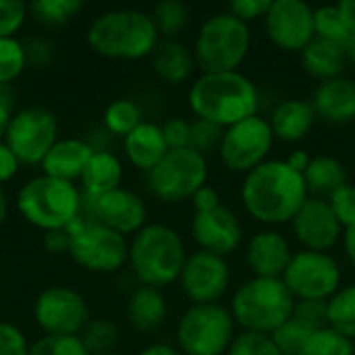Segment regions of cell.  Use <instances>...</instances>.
<instances>
[{"label":"cell","instance_id":"cell-1","mask_svg":"<svg viewBox=\"0 0 355 355\" xmlns=\"http://www.w3.org/2000/svg\"><path fill=\"white\" fill-rule=\"evenodd\" d=\"M308 198L304 175L293 171L285 160L268 158L264 164L243 175L239 187L245 214L270 229L291 225Z\"/></svg>","mask_w":355,"mask_h":355},{"label":"cell","instance_id":"cell-2","mask_svg":"<svg viewBox=\"0 0 355 355\" xmlns=\"http://www.w3.org/2000/svg\"><path fill=\"white\" fill-rule=\"evenodd\" d=\"M187 104L196 119L229 129L258 114L260 92L241 71L202 73L189 85Z\"/></svg>","mask_w":355,"mask_h":355},{"label":"cell","instance_id":"cell-3","mask_svg":"<svg viewBox=\"0 0 355 355\" xmlns=\"http://www.w3.org/2000/svg\"><path fill=\"white\" fill-rule=\"evenodd\" d=\"M85 42L102 58L133 62L154 54L160 44V33L146 10L108 8L89 21Z\"/></svg>","mask_w":355,"mask_h":355},{"label":"cell","instance_id":"cell-4","mask_svg":"<svg viewBox=\"0 0 355 355\" xmlns=\"http://www.w3.org/2000/svg\"><path fill=\"white\" fill-rule=\"evenodd\" d=\"M83 200L79 183L37 173L17 189L15 208L27 225L42 233L69 231L83 214Z\"/></svg>","mask_w":355,"mask_h":355},{"label":"cell","instance_id":"cell-5","mask_svg":"<svg viewBox=\"0 0 355 355\" xmlns=\"http://www.w3.org/2000/svg\"><path fill=\"white\" fill-rule=\"evenodd\" d=\"M189 252L181 233L164 223H148L129 239L127 268L139 285L164 289L179 283Z\"/></svg>","mask_w":355,"mask_h":355},{"label":"cell","instance_id":"cell-6","mask_svg":"<svg viewBox=\"0 0 355 355\" xmlns=\"http://www.w3.org/2000/svg\"><path fill=\"white\" fill-rule=\"evenodd\" d=\"M295 300L283 279L252 277L231 297L229 310L239 331L272 335L293 316Z\"/></svg>","mask_w":355,"mask_h":355},{"label":"cell","instance_id":"cell-7","mask_svg":"<svg viewBox=\"0 0 355 355\" xmlns=\"http://www.w3.org/2000/svg\"><path fill=\"white\" fill-rule=\"evenodd\" d=\"M252 48V29L229 10L206 17L193 40V58L202 73L239 71Z\"/></svg>","mask_w":355,"mask_h":355},{"label":"cell","instance_id":"cell-8","mask_svg":"<svg viewBox=\"0 0 355 355\" xmlns=\"http://www.w3.org/2000/svg\"><path fill=\"white\" fill-rule=\"evenodd\" d=\"M237 324L229 306L189 304L175 329L177 349L183 355H227Z\"/></svg>","mask_w":355,"mask_h":355},{"label":"cell","instance_id":"cell-9","mask_svg":"<svg viewBox=\"0 0 355 355\" xmlns=\"http://www.w3.org/2000/svg\"><path fill=\"white\" fill-rule=\"evenodd\" d=\"M208 156L193 148L168 150L166 156L146 175V187L162 204H183L208 185Z\"/></svg>","mask_w":355,"mask_h":355},{"label":"cell","instance_id":"cell-10","mask_svg":"<svg viewBox=\"0 0 355 355\" xmlns=\"http://www.w3.org/2000/svg\"><path fill=\"white\" fill-rule=\"evenodd\" d=\"M71 260L94 275H116L127 266L129 239L96 220L79 218L71 229Z\"/></svg>","mask_w":355,"mask_h":355},{"label":"cell","instance_id":"cell-11","mask_svg":"<svg viewBox=\"0 0 355 355\" xmlns=\"http://www.w3.org/2000/svg\"><path fill=\"white\" fill-rule=\"evenodd\" d=\"M58 116L48 106L31 104L17 108L2 139L21 166H40L50 148L58 141Z\"/></svg>","mask_w":355,"mask_h":355},{"label":"cell","instance_id":"cell-12","mask_svg":"<svg viewBox=\"0 0 355 355\" xmlns=\"http://www.w3.org/2000/svg\"><path fill=\"white\" fill-rule=\"evenodd\" d=\"M281 279L295 302H329L343 287L341 266L329 252H295Z\"/></svg>","mask_w":355,"mask_h":355},{"label":"cell","instance_id":"cell-13","mask_svg":"<svg viewBox=\"0 0 355 355\" xmlns=\"http://www.w3.org/2000/svg\"><path fill=\"white\" fill-rule=\"evenodd\" d=\"M31 316L44 335L79 337L92 320V310L83 293L67 285H50L33 300Z\"/></svg>","mask_w":355,"mask_h":355},{"label":"cell","instance_id":"cell-14","mask_svg":"<svg viewBox=\"0 0 355 355\" xmlns=\"http://www.w3.org/2000/svg\"><path fill=\"white\" fill-rule=\"evenodd\" d=\"M275 139L268 119L256 114L225 129L216 154L227 171L248 175L268 160Z\"/></svg>","mask_w":355,"mask_h":355},{"label":"cell","instance_id":"cell-15","mask_svg":"<svg viewBox=\"0 0 355 355\" xmlns=\"http://www.w3.org/2000/svg\"><path fill=\"white\" fill-rule=\"evenodd\" d=\"M81 218L96 220L131 239L148 225V204L137 191L119 187L98 198H85Z\"/></svg>","mask_w":355,"mask_h":355},{"label":"cell","instance_id":"cell-16","mask_svg":"<svg viewBox=\"0 0 355 355\" xmlns=\"http://www.w3.org/2000/svg\"><path fill=\"white\" fill-rule=\"evenodd\" d=\"M264 31L279 50L302 54L316 37L314 6L304 0H272L264 17Z\"/></svg>","mask_w":355,"mask_h":355},{"label":"cell","instance_id":"cell-17","mask_svg":"<svg viewBox=\"0 0 355 355\" xmlns=\"http://www.w3.org/2000/svg\"><path fill=\"white\" fill-rule=\"evenodd\" d=\"M231 285L227 258L196 250L187 256L179 277V287L189 304H220Z\"/></svg>","mask_w":355,"mask_h":355},{"label":"cell","instance_id":"cell-18","mask_svg":"<svg viewBox=\"0 0 355 355\" xmlns=\"http://www.w3.org/2000/svg\"><path fill=\"white\" fill-rule=\"evenodd\" d=\"M291 231L302 250L331 254V250L341 243L345 229L333 214L327 200L310 196L291 220Z\"/></svg>","mask_w":355,"mask_h":355},{"label":"cell","instance_id":"cell-19","mask_svg":"<svg viewBox=\"0 0 355 355\" xmlns=\"http://www.w3.org/2000/svg\"><path fill=\"white\" fill-rule=\"evenodd\" d=\"M191 237L204 252L216 256H231L243 241V225L239 216L225 204L210 212H193Z\"/></svg>","mask_w":355,"mask_h":355},{"label":"cell","instance_id":"cell-20","mask_svg":"<svg viewBox=\"0 0 355 355\" xmlns=\"http://www.w3.org/2000/svg\"><path fill=\"white\" fill-rule=\"evenodd\" d=\"M291 241L279 229L264 227L254 233L245 245V264L252 277L281 279L293 258Z\"/></svg>","mask_w":355,"mask_h":355},{"label":"cell","instance_id":"cell-21","mask_svg":"<svg viewBox=\"0 0 355 355\" xmlns=\"http://www.w3.org/2000/svg\"><path fill=\"white\" fill-rule=\"evenodd\" d=\"M316 116L333 125H347L355 121V79L337 77L318 83L312 96Z\"/></svg>","mask_w":355,"mask_h":355},{"label":"cell","instance_id":"cell-22","mask_svg":"<svg viewBox=\"0 0 355 355\" xmlns=\"http://www.w3.org/2000/svg\"><path fill=\"white\" fill-rule=\"evenodd\" d=\"M94 154V148L87 144L85 137H58V141L50 148L46 158L40 164V173L79 183L89 158Z\"/></svg>","mask_w":355,"mask_h":355},{"label":"cell","instance_id":"cell-23","mask_svg":"<svg viewBox=\"0 0 355 355\" xmlns=\"http://www.w3.org/2000/svg\"><path fill=\"white\" fill-rule=\"evenodd\" d=\"M121 144L125 160L144 175H148L168 152L162 125L152 121H144L125 139H121Z\"/></svg>","mask_w":355,"mask_h":355},{"label":"cell","instance_id":"cell-24","mask_svg":"<svg viewBox=\"0 0 355 355\" xmlns=\"http://www.w3.org/2000/svg\"><path fill=\"white\" fill-rule=\"evenodd\" d=\"M125 314L133 331L141 335L156 333L168 316V304L162 289L137 285L127 297Z\"/></svg>","mask_w":355,"mask_h":355},{"label":"cell","instance_id":"cell-25","mask_svg":"<svg viewBox=\"0 0 355 355\" xmlns=\"http://www.w3.org/2000/svg\"><path fill=\"white\" fill-rule=\"evenodd\" d=\"M314 121L316 112L312 102H306L302 98H289L279 102L268 116L275 137L287 144L304 141L310 135Z\"/></svg>","mask_w":355,"mask_h":355},{"label":"cell","instance_id":"cell-26","mask_svg":"<svg viewBox=\"0 0 355 355\" xmlns=\"http://www.w3.org/2000/svg\"><path fill=\"white\" fill-rule=\"evenodd\" d=\"M123 177L125 166L114 150H94L79 179V187L85 198H98L123 187Z\"/></svg>","mask_w":355,"mask_h":355},{"label":"cell","instance_id":"cell-27","mask_svg":"<svg viewBox=\"0 0 355 355\" xmlns=\"http://www.w3.org/2000/svg\"><path fill=\"white\" fill-rule=\"evenodd\" d=\"M152 71L168 85H183L191 79L198 69L193 50L179 40H160L158 48L150 56Z\"/></svg>","mask_w":355,"mask_h":355},{"label":"cell","instance_id":"cell-28","mask_svg":"<svg viewBox=\"0 0 355 355\" xmlns=\"http://www.w3.org/2000/svg\"><path fill=\"white\" fill-rule=\"evenodd\" d=\"M347 62H349L347 48L327 42V40H320V37H314V42L302 52L304 71L310 77L318 79L320 83L329 81V79L343 77Z\"/></svg>","mask_w":355,"mask_h":355},{"label":"cell","instance_id":"cell-29","mask_svg":"<svg viewBox=\"0 0 355 355\" xmlns=\"http://www.w3.org/2000/svg\"><path fill=\"white\" fill-rule=\"evenodd\" d=\"M304 181L308 187V193L312 198H322L327 200L331 193H335L337 189H341L343 185H347V171L345 164L329 154L322 156H314L304 173Z\"/></svg>","mask_w":355,"mask_h":355},{"label":"cell","instance_id":"cell-30","mask_svg":"<svg viewBox=\"0 0 355 355\" xmlns=\"http://www.w3.org/2000/svg\"><path fill=\"white\" fill-rule=\"evenodd\" d=\"M79 12H83V2L79 0H35L29 4V19L46 31L69 25Z\"/></svg>","mask_w":355,"mask_h":355},{"label":"cell","instance_id":"cell-31","mask_svg":"<svg viewBox=\"0 0 355 355\" xmlns=\"http://www.w3.org/2000/svg\"><path fill=\"white\" fill-rule=\"evenodd\" d=\"M141 123H144V110L131 98H116V100H112L104 108V114H102V127L114 139H125Z\"/></svg>","mask_w":355,"mask_h":355},{"label":"cell","instance_id":"cell-32","mask_svg":"<svg viewBox=\"0 0 355 355\" xmlns=\"http://www.w3.org/2000/svg\"><path fill=\"white\" fill-rule=\"evenodd\" d=\"M327 327L355 343V283L343 285L327 302Z\"/></svg>","mask_w":355,"mask_h":355},{"label":"cell","instance_id":"cell-33","mask_svg":"<svg viewBox=\"0 0 355 355\" xmlns=\"http://www.w3.org/2000/svg\"><path fill=\"white\" fill-rule=\"evenodd\" d=\"M150 17L160 33V40H177V35H181V31L189 25L191 10L181 0H162L154 4Z\"/></svg>","mask_w":355,"mask_h":355},{"label":"cell","instance_id":"cell-34","mask_svg":"<svg viewBox=\"0 0 355 355\" xmlns=\"http://www.w3.org/2000/svg\"><path fill=\"white\" fill-rule=\"evenodd\" d=\"M79 337L89 354L102 355L116 352V345L121 341V331H119L116 322H112L110 318H104V316L94 318L92 316V320L87 322V327L83 329V333Z\"/></svg>","mask_w":355,"mask_h":355},{"label":"cell","instance_id":"cell-35","mask_svg":"<svg viewBox=\"0 0 355 355\" xmlns=\"http://www.w3.org/2000/svg\"><path fill=\"white\" fill-rule=\"evenodd\" d=\"M314 31H316V37L339 44L347 50L354 42L337 4H324V6L314 8Z\"/></svg>","mask_w":355,"mask_h":355},{"label":"cell","instance_id":"cell-36","mask_svg":"<svg viewBox=\"0 0 355 355\" xmlns=\"http://www.w3.org/2000/svg\"><path fill=\"white\" fill-rule=\"evenodd\" d=\"M27 54L23 40L17 37H2L0 40V85H15V81L25 73Z\"/></svg>","mask_w":355,"mask_h":355},{"label":"cell","instance_id":"cell-37","mask_svg":"<svg viewBox=\"0 0 355 355\" xmlns=\"http://www.w3.org/2000/svg\"><path fill=\"white\" fill-rule=\"evenodd\" d=\"M300 355H355V343L331 327H322L306 341Z\"/></svg>","mask_w":355,"mask_h":355},{"label":"cell","instance_id":"cell-38","mask_svg":"<svg viewBox=\"0 0 355 355\" xmlns=\"http://www.w3.org/2000/svg\"><path fill=\"white\" fill-rule=\"evenodd\" d=\"M318 329L306 324L304 320L291 316L283 327H279L270 337L275 341V345L279 347V352L283 355H300L302 347L306 345V341L316 333Z\"/></svg>","mask_w":355,"mask_h":355},{"label":"cell","instance_id":"cell-39","mask_svg":"<svg viewBox=\"0 0 355 355\" xmlns=\"http://www.w3.org/2000/svg\"><path fill=\"white\" fill-rule=\"evenodd\" d=\"M29 355H92L81 337H54L42 335L31 341Z\"/></svg>","mask_w":355,"mask_h":355},{"label":"cell","instance_id":"cell-40","mask_svg":"<svg viewBox=\"0 0 355 355\" xmlns=\"http://www.w3.org/2000/svg\"><path fill=\"white\" fill-rule=\"evenodd\" d=\"M227 355H283L270 335L260 333H237Z\"/></svg>","mask_w":355,"mask_h":355},{"label":"cell","instance_id":"cell-41","mask_svg":"<svg viewBox=\"0 0 355 355\" xmlns=\"http://www.w3.org/2000/svg\"><path fill=\"white\" fill-rule=\"evenodd\" d=\"M223 133L225 129L214 125V123H208V121H202V119H193L191 121V146L196 152L208 156L212 152H218V146L223 141Z\"/></svg>","mask_w":355,"mask_h":355},{"label":"cell","instance_id":"cell-42","mask_svg":"<svg viewBox=\"0 0 355 355\" xmlns=\"http://www.w3.org/2000/svg\"><path fill=\"white\" fill-rule=\"evenodd\" d=\"M29 19V4L21 0H0V40L17 37Z\"/></svg>","mask_w":355,"mask_h":355},{"label":"cell","instance_id":"cell-43","mask_svg":"<svg viewBox=\"0 0 355 355\" xmlns=\"http://www.w3.org/2000/svg\"><path fill=\"white\" fill-rule=\"evenodd\" d=\"M25 44V54H27V67L29 69H48L54 60L56 48L54 42L48 35L35 33L23 40Z\"/></svg>","mask_w":355,"mask_h":355},{"label":"cell","instance_id":"cell-44","mask_svg":"<svg viewBox=\"0 0 355 355\" xmlns=\"http://www.w3.org/2000/svg\"><path fill=\"white\" fill-rule=\"evenodd\" d=\"M333 214L343 225V229L355 225V183H347L327 198Z\"/></svg>","mask_w":355,"mask_h":355},{"label":"cell","instance_id":"cell-45","mask_svg":"<svg viewBox=\"0 0 355 355\" xmlns=\"http://www.w3.org/2000/svg\"><path fill=\"white\" fill-rule=\"evenodd\" d=\"M27 335L12 322L0 320V355H29Z\"/></svg>","mask_w":355,"mask_h":355},{"label":"cell","instance_id":"cell-46","mask_svg":"<svg viewBox=\"0 0 355 355\" xmlns=\"http://www.w3.org/2000/svg\"><path fill=\"white\" fill-rule=\"evenodd\" d=\"M162 133L168 150L189 148L191 146V121L183 116H173L162 125Z\"/></svg>","mask_w":355,"mask_h":355},{"label":"cell","instance_id":"cell-47","mask_svg":"<svg viewBox=\"0 0 355 355\" xmlns=\"http://www.w3.org/2000/svg\"><path fill=\"white\" fill-rule=\"evenodd\" d=\"M270 4L272 0H233L227 10L250 25L252 21H264Z\"/></svg>","mask_w":355,"mask_h":355},{"label":"cell","instance_id":"cell-48","mask_svg":"<svg viewBox=\"0 0 355 355\" xmlns=\"http://www.w3.org/2000/svg\"><path fill=\"white\" fill-rule=\"evenodd\" d=\"M293 316L314 329L327 327V302H295Z\"/></svg>","mask_w":355,"mask_h":355},{"label":"cell","instance_id":"cell-49","mask_svg":"<svg viewBox=\"0 0 355 355\" xmlns=\"http://www.w3.org/2000/svg\"><path fill=\"white\" fill-rule=\"evenodd\" d=\"M17 112V92L15 85H0V139L6 133V127Z\"/></svg>","mask_w":355,"mask_h":355},{"label":"cell","instance_id":"cell-50","mask_svg":"<svg viewBox=\"0 0 355 355\" xmlns=\"http://www.w3.org/2000/svg\"><path fill=\"white\" fill-rule=\"evenodd\" d=\"M21 162L17 160V156L10 152V148L4 144V139H0V185L4 187L6 183H10L19 171H21Z\"/></svg>","mask_w":355,"mask_h":355},{"label":"cell","instance_id":"cell-51","mask_svg":"<svg viewBox=\"0 0 355 355\" xmlns=\"http://www.w3.org/2000/svg\"><path fill=\"white\" fill-rule=\"evenodd\" d=\"M191 206H193V212H210V210H216V208L223 206L220 193L212 185H204L191 198Z\"/></svg>","mask_w":355,"mask_h":355},{"label":"cell","instance_id":"cell-52","mask_svg":"<svg viewBox=\"0 0 355 355\" xmlns=\"http://www.w3.org/2000/svg\"><path fill=\"white\" fill-rule=\"evenodd\" d=\"M42 245L52 256L69 254L71 235H69V231H48V233H42Z\"/></svg>","mask_w":355,"mask_h":355},{"label":"cell","instance_id":"cell-53","mask_svg":"<svg viewBox=\"0 0 355 355\" xmlns=\"http://www.w3.org/2000/svg\"><path fill=\"white\" fill-rule=\"evenodd\" d=\"M310 160H312V156H310L306 150H293V152L285 158V162H287L293 171H297V173H302V175L306 173Z\"/></svg>","mask_w":355,"mask_h":355},{"label":"cell","instance_id":"cell-54","mask_svg":"<svg viewBox=\"0 0 355 355\" xmlns=\"http://www.w3.org/2000/svg\"><path fill=\"white\" fill-rule=\"evenodd\" d=\"M337 8L347 25L352 37L355 40V0H341V2H337Z\"/></svg>","mask_w":355,"mask_h":355},{"label":"cell","instance_id":"cell-55","mask_svg":"<svg viewBox=\"0 0 355 355\" xmlns=\"http://www.w3.org/2000/svg\"><path fill=\"white\" fill-rule=\"evenodd\" d=\"M341 245H343V252H345V258H347V262L352 264V268L355 270V225L347 227V229L343 231Z\"/></svg>","mask_w":355,"mask_h":355},{"label":"cell","instance_id":"cell-56","mask_svg":"<svg viewBox=\"0 0 355 355\" xmlns=\"http://www.w3.org/2000/svg\"><path fill=\"white\" fill-rule=\"evenodd\" d=\"M137 355H183L177 345H171V343H150L146 345Z\"/></svg>","mask_w":355,"mask_h":355},{"label":"cell","instance_id":"cell-57","mask_svg":"<svg viewBox=\"0 0 355 355\" xmlns=\"http://www.w3.org/2000/svg\"><path fill=\"white\" fill-rule=\"evenodd\" d=\"M8 210H10L8 193H6V189L0 185V229H2V225L6 223V218H8Z\"/></svg>","mask_w":355,"mask_h":355},{"label":"cell","instance_id":"cell-58","mask_svg":"<svg viewBox=\"0 0 355 355\" xmlns=\"http://www.w3.org/2000/svg\"><path fill=\"white\" fill-rule=\"evenodd\" d=\"M347 56H349V62L355 67V40L352 42V46H349V50H347Z\"/></svg>","mask_w":355,"mask_h":355},{"label":"cell","instance_id":"cell-59","mask_svg":"<svg viewBox=\"0 0 355 355\" xmlns=\"http://www.w3.org/2000/svg\"><path fill=\"white\" fill-rule=\"evenodd\" d=\"M102 355H123V354H119V352H110V354H102Z\"/></svg>","mask_w":355,"mask_h":355}]
</instances>
